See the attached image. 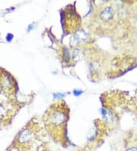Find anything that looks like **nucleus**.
Returning a JSON list of instances; mask_svg holds the SVG:
<instances>
[{"instance_id": "f257e3e1", "label": "nucleus", "mask_w": 137, "mask_h": 151, "mask_svg": "<svg viewBox=\"0 0 137 151\" xmlns=\"http://www.w3.org/2000/svg\"><path fill=\"white\" fill-rule=\"evenodd\" d=\"M62 106L55 105L51 108L50 111L46 117V123L49 129H59L62 128V125L67 120V111H65Z\"/></svg>"}, {"instance_id": "f03ea898", "label": "nucleus", "mask_w": 137, "mask_h": 151, "mask_svg": "<svg viewBox=\"0 0 137 151\" xmlns=\"http://www.w3.org/2000/svg\"><path fill=\"white\" fill-rule=\"evenodd\" d=\"M15 87V79L6 72L0 73V90L6 93H12Z\"/></svg>"}, {"instance_id": "7ed1b4c3", "label": "nucleus", "mask_w": 137, "mask_h": 151, "mask_svg": "<svg viewBox=\"0 0 137 151\" xmlns=\"http://www.w3.org/2000/svg\"><path fill=\"white\" fill-rule=\"evenodd\" d=\"M14 107L13 105L6 101L0 100V122H4L9 118H11Z\"/></svg>"}, {"instance_id": "20e7f679", "label": "nucleus", "mask_w": 137, "mask_h": 151, "mask_svg": "<svg viewBox=\"0 0 137 151\" xmlns=\"http://www.w3.org/2000/svg\"><path fill=\"white\" fill-rule=\"evenodd\" d=\"M112 16H113V12H112V9L110 8H107L106 9H104V11L101 13L100 17L101 19H104V20H110L111 19Z\"/></svg>"}, {"instance_id": "39448f33", "label": "nucleus", "mask_w": 137, "mask_h": 151, "mask_svg": "<svg viewBox=\"0 0 137 151\" xmlns=\"http://www.w3.org/2000/svg\"><path fill=\"white\" fill-rule=\"evenodd\" d=\"M127 151H137V148H131V149H129Z\"/></svg>"}]
</instances>
